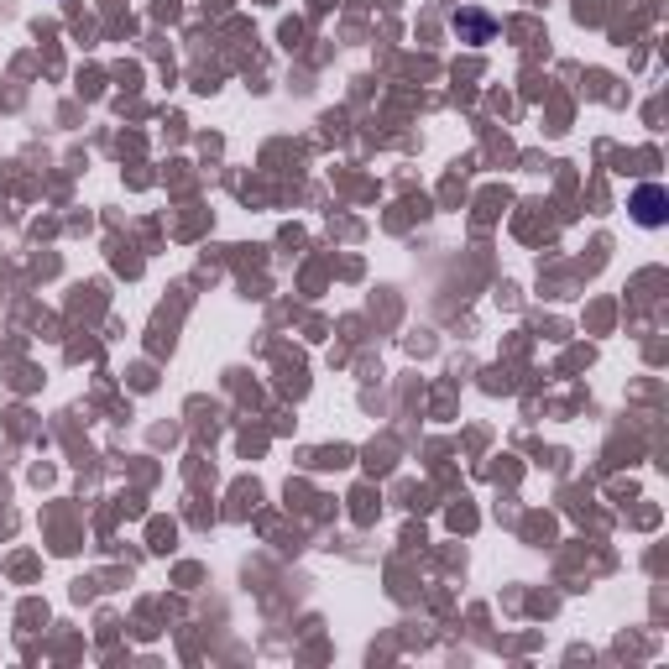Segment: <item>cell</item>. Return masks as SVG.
I'll return each mask as SVG.
<instances>
[{
	"label": "cell",
	"instance_id": "obj_1",
	"mask_svg": "<svg viewBox=\"0 0 669 669\" xmlns=\"http://www.w3.org/2000/svg\"><path fill=\"white\" fill-rule=\"evenodd\" d=\"M633 210L643 225H664V189L659 183H643V189L633 194Z\"/></svg>",
	"mask_w": 669,
	"mask_h": 669
}]
</instances>
